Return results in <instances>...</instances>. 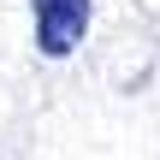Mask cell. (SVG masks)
<instances>
[{"mask_svg":"<svg viewBox=\"0 0 160 160\" xmlns=\"http://www.w3.org/2000/svg\"><path fill=\"white\" fill-rule=\"evenodd\" d=\"M30 18H36V48L48 59H65L89 30V0H30Z\"/></svg>","mask_w":160,"mask_h":160,"instance_id":"obj_1","label":"cell"}]
</instances>
